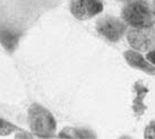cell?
Listing matches in <instances>:
<instances>
[{"mask_svg": "<svg viewBox=\"0 0 155 139\" xmlns=\"http://www.w3.org/2000/svg\"><path fill=\"white\" fill-rule=\"evenodd\" d=\"M121 17L130 27L155 26V0H127Z\"/></svg>", "mask_w": 155, "mask_h": 139, "instance_id": "1", "label": "cell"}, {"mask_svg": "<svg viewBox=\"0 0 155 139\" xmlns=\"http://www.w3.org/2000/svg\"><path fill=\"white\" fill-rule=\"evenodd\" d=\"M21 35L16 30L7 25H0V44L9 53H13L18 43H19Z\"/></svg>", "mask_w": 155, "mask_h": 139, "instance_id": "7", "label": "cell"}, {"mask_svg": "<svg viewBox=\"0 0 155 139\" xmlns=\"http://www.w3.org/2000/svg\"><path fill=\"white\" fill-rule=\"evenodd\" d=\"M103 0H70V11L79 21H87L101 14Z\"/></svg>", "mask_w": 155, "mask_h": 139, "instance_id": "5", "label": "cell"}, {"mask_svg": "<svg viewBox=\"0 0 155 139\" xmlns=\"http://www.w3.org/2000/svg\"><path fill=\"white\" fill-rule=\"evenodd\" d=\"M146 59L155 66V49H153V50H151V51H148L146 53Z\"/></svg>", "mask_w": 155, "mask_h": 139, "instance_id": "12", "label": "cell"}, {"mask_svg": "<svg viewBox=\"0 0 155 139\" xmlns=\"http://www.w3.org/2000/svg\"><path fill=\"white\" fill-rule=\"evenodd\" d=\"M127 63L135 69H139L147 75H155V66L151 63L140 52L136 50H127L124 53Z\"/></svg>", "mask_w": 155, "mask_h": 139, "instance_id": "6", "label": "cell"}, {"mask_svg": "<svg viewBox=\"0 0 155 139\" xmlns=\"http://www.w3.org/2000/svg\"><path fill=\"white\" fill-rule=\"evenodd\" d=\"M27 119L31 131L40 138H50L56 135L57 122L52 113L44 106L33 103L28 108Z\"/></svg>", "mask_w": 155, "mask_h": 139, "instance_id": "2", "label": "cell"}, {"mask_svg": "<svg viewBox=\"0 0 155 139\" xmlns=\"http://www.w3.org/2000/svg\"><path fill=\"white\" fill-rule=\"evenodd\" d=\"M145 138H155V121H151L145 128L144 131Z\"/></svg>", "mask_w": 155, "mask_h": 139, "instance_id": "11", "label": "cell"}, {"mask_svg": "<svg viewBox=\"0 0 155 139\" xmlns=\"http://www.w3.org/2000/svg\"><path fill=\"white\" fill-rule=\"evenodd\" d=\"M96 31L101 36L110 42H118L128 31V24L121 18L104 16L96 23Z\"/></svg>", "mask_w": 155, "mask_h": 139, "instance_id": "4", "label": "cell"}, {"mask_svg": "<svg viewBox=\"0 0 155 139\" xmlns=\"http://www.w3.org/2000/svg\"><path fill=\"white\" fill-rule=\"evenodd\" d=\"M120 1H122V2H126V1H127V0H120Z\"/></svg>", "mask_w": 155, "mask_h": 139, "instance_id": "13", "label": "cell"}, {"mask_svg": "<svg viewBox=\"0 0 155 139\" xmlns=\"http://www.w3.org/2000/svg\"><path fill=\"white\" fill-rule=\"evenodd\" d=\"M21 130H24V129H22V128H19V127H17V126H15L12 122H9V121H7V120L0 118V136L5 137V136H9L10 134H13V132L21 131Z\"/></svg>", "mask_w": 155, "mask_h": 139, "instance_id": "10", "label": "cell"}, {"mask_svg": "<svg viewBox=\"0 0 155 139\" xmlns=\"http://www.w3.org/2000/svg\"><path fill=\"white\" fill-rule=\"evenodd\" d=\"M128 43L138 52H148L155 49V26L130 27L126 33Z\"/></svg>", "mask_w": 155, "mask_h": 139, "instance_id": "3", "label": "cell"}, {"mask_svg": "<svg viewBox=\"0 0 155 139\" xmlns=\"http://www.w3.org/2000/svg\"><path fill=\"white\" fill-rule=\"evenodd\" d=\"M60 138H91L93 135L86 129H79V128H64L62 131L59 134Z\"/></svg>", "mask_w": 155, "mask_h": 139, "instance_id": "9", "label": "cell"}, {"mask_svg": "<svg viewBox=\"0 0 155 139\" xmlns=\"http://www.w3.org/2000/svg\"><path fill=\"white\" fill-rule=\"evenodd\" d=\"M134 100H133V111L134 114L137 118L142 117L145 113L147 106L144 103V100L148 94V88H147L142 82H137L134 85Z\"/></svg>", "mask_w": 155, "mask_h": 139, "instance_id": "8", "label": "cell"}]
</instances>
